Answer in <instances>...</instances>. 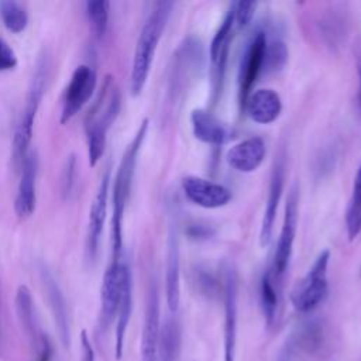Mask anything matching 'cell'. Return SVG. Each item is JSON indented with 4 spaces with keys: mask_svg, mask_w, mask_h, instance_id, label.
<instances>
[{
    "mask_svg": "<svg viewBox=\"0 0 361 361\" xmlns=\"http://www.w3.org/2000/svg\"><path fill=\"white\" fill-rule=\"evenodd\" d=\"M190 126L196 140L213 147L228 142L234 135L233 128L207 109L192 110Z\"/></svg>",
    "mask_w": 361,
    "mask_h": 361,
    "instance_id": "obj_20",
    "label": "cell"
},
{
    "mask_svg": "<svg viewBox=\"0 0 361 361\" xmlns=\"http://www.w3.org/2000/svg\"><path fill=\"white\" fill-rule=\"evenodd\" d=\"M165 300L168 310L172 314L176 313L180 303V250L176 220L173 217L169 220L166 237Z\"/></svg>",
    "mask_w": 361,
    "mask_h": 361,
    "instance_id": "obj_17",
    "label": "cell"
},
{
    "mask_svg": "<svg viewBox=\"0 0 361 361\" xmlns=\"http://www.w3.org/2000/svg\"><path fill=\"white\" fill-rule=\"evenodd\" d=\"M203 45L195 37L185 38L173 52L165 96V103L169 109H176L195 78L199 76L203 66Z\"/></svg>",
    "mask_w": 361,
    "mask_h": 361,
    "instance_id": "obj_5",
    "label": "cell"
},
{
    "mask_svg": "<svg viewBox=\"0 0 361 361\" xmlns=\"http://www.w3.org/2000/svg\"><path fill=\"white\" fill-rule=\"evenodd\" d=\"M320 326L316 323H306L286 340L278 361H295L302 354H312L320 345Z\"/></svg>",
    "mask_w": 361,
    "mask_h": 361,
    "instance_id": "obj_26",
    "label": "cell"
},
{
    "mask_svg": "<svg viewBox=\"0 0 361 361\" xmlns=\"http://www.w3.org/2000/svg\"><path fill=\"white\" fill-rule=\"evenodd\" d=\"M85 6L92 31L97 38H102L109 27L110 3L106 0H89Z\"/></svg>",
    "mask_w": 361,
    "mask_h": 361,
    "instance_id": "obj_31",
    "label": "cell"
},
{
    "mask_svg": "<svg viewBox=\"0 0 361 361\" xmlns=\"http://www.w3.org/2000/svg\"><path fill=\"white\" fill-rule=\"evenodd\" d=\"M223 361H235L237 320H238V279L233 267L227 265L223 278Z\"/></svg>",
    "mask_w": 361,
    "mask_h": 361,
    "instance_id": "obj_12",
    "label": "cell"
},
{
    "mask_svg": "<svg viewBox=\"0 0 361 361\" xmlns=\"http://www.w3.org/2000/svg\"><path fill=\"white\" fill-rule=\"evenodd\" d=\"M17 62L18 61L14 49L3 38H0V72L14 69Z\"/></svg>",
    "mask_w": 361,
    "mask_h": 361,
    "instance_id": "obj_35",
    "label": "cell"
},
{
    "mask_svg": "<svg viewBox=\"0 0 361 361\" xmlns=\"http://www.w3.org/2000/svg\"><path fill=\"white\" fill-rule=\"evenodd\" d=\"M110 182H111V169H110V166H107L100 178L94 197H93L90 209H89L86 250H87V255L92 261L97 255L99 243H100V237H102L106 216H107V200H109Z\"/></svg>",
    "mask_w": 361,
    "mask_h": 361,
    "instance_id": "obj_18",
    "label": "cell"
},
{
    "mask_svg": "<svg viewBox=\"0 0 361 361\" xmlns=\"http://www.w3.org/2000/svg\"><path fill=\"white\" fill-rule=\"evenodd\" d=\"M285 175H286V159H285V154L279 152L275 157L272 164L269 185H268V196H267L265 209H264L261 227H259V244L262 247H267L272 238L276 212H278V206H279L283 186H285Z\"/></svg>",
    "mask_w": 361,
    "mask_h": 361,
    "instance_id": "obj_16",
    "label": "cell"
},
{
    "mask_svg": "<svg viewBox=\"0 0 361 361\" xmlns=\"http://www.w3.org/2000/svg\"><path fill=\"white\" fill-rule=\"evenodd\" d=\"M343 4H324L322 10L313 16L310 25L313 35L326 48L336 51L340 48L348 35V17Z\"/></svg>",
    "mask_w": 361,
    "mask_h": 361,
    "instance_id": "obj_11",
    "label": "cell"
},
{
    "mask_svg": "<svg viewBox=\"0 0 361 361\" xmlns=\"http://www.w3.org/2000/svg\"><path fill=\"white\" fill-rule=\"evenodd\" d=\"M124 258L113 259L104 271L103 282L100 288V313H99V330L106 333L113 322L116 320L117 307L121 295L123 285V269H124Z\"/></svg>",
    "mask_w": 361,
    "mask_h": 361,
    "instance_id": "obj_14",
    "label": "cell"
},
{
    "mask_svg": "<svg viewBox=\"0 0 361 361\" xmlns=\"http://www.w3.org/2000/svg\"><path fill=\"white\" fill-rule=\"evenodd\" d=\"M243 113L257 124H271L282 113V99L274 89H257L248 96Z\"/></svg>",
    "mask_w": 361,
    "mask_h": 361,
    "instance_id": "obj_23",
    "label": "cell"
},
{
    "mask_svg": "<svg viewBox=\"0 0 361 361\" xmlns=\"http://www.w3.org/2000/svg\"><path fill=\"white\" fill-rule=\"evenodd\" d=\"M0 17L4 27L14 32H23L28 24V14L25 8L14 0H1L0 1Z\"/></svg>",
    "mask_w": 361,
    "mask_h": 361,
    "instance_id": "obj_30",
    "label": "cell"
},
{
    "mask_svg": "<svg viewBox=\"0 0 361 361\" xmlns=\"http://www.w3.org/2000/svg\"><path fill=\"white\" fill-rule=\"evenodd\" d=\"M180 326L175 316H168L161 324L157 361H179Z\"/></svg>",
    "mask_w": 361,
    "mask_h": 361,
    "instance_id": "obj_28",
    "label": "cell"
},
{
    "mask_svg": "<svg viewBox=\"0 0 361 361\" xmlns=\"http://www.w3.org/2000/svg\"><path fill=\"white\" fill-rule=\"evenodd\" d=\"M360 274H361V269H360Z\"/></svg>",
    "mask_w": 361,
    "mask_h": 361,
    "instance_id": "obj_38",
    "label": "cell"
},
{
    "mask_svg": "<svg viewBox=\"0 0 361 361\" xmlns=\"http://www.w3.org/2000/svg\"><path fill=\"white\" fill-rule=\"evenodd\" d=\"M75 178H76V157L75 154H69L65 159L62 175H61V190L65 199L69 197V195L73 190Z\"/></svg>",
    "mask_w": 361,
    "mask_h": 361,
    "instance_id": "obj_33",
    "label": "cell"
},
{
    "mask_svg": "<svg viewBox=\"0 0 361 361\" xmlns=\"http://www.w3.org/2000/svg\"><path fill=\"white\" fill-rule=\"evenodd\" d=\"M41 278H42V283H44V288L47 292L51 312L54 314L55 326L59 333V338L63 345H68L69 344V319H68V309H66V302H65L63 293H62L55 276L45 265L41 267Z\"/></svg>",
    "mask_w": 361,
    "mask_h": 361,
    "instance_id": "obj_24",
    "label": "cell"
},
{
    "mask_svg": "<svg viewBox=\"0 0 361 361\" xmlns=\"http://www.w3.org/2000/svg\"><path fill=\"white\" fill-rule=\"evenodd\" d=\"M173 6V1H155L141 27L130 72V93L134 97L141 94L145 87L158 44L164 35Z\"/></svg>",
    "mask_w": 361,
    "mask_h": 361,
    "instance_id": "obj_2",
    "label": "cell"
},
{
    "mask_svg": "<svg viewBox=\"0 0 361 361\" xmlns=\"http://www.w3.org/2000/svg\"><path fill=\"white\" fill-rule=\"evenodd\" d=\"M120 107V90L114 82V78L107 75L85 117V133L90 166H96L103 157L107 142V131L116 121Z\"/></svg>",
    "mask_w": 361,
    "mask_h": 361,
    "instance_id": "obj_3",
    "label": "cell"
},
{
    "mask_svg": "<svg viewBox=\"0 0 361 361\" xmlns=\"http://www.w3.org/2000/svg\"><path fill=\"white\" fill-rule=\"evenodd\" d=\"M161 334L159 292L155 281H151L145 303V317L141 333V361H157Z\"/></svg>",
    "mask_w": 361,
    "mask_h": 361,
    "instance_id": "obj_19",
    "label": "cell"
},
{
    "mask_svg": "<svg viewBox=\"0 0 361 361\" xmlns=\"http://www.w3.org/2000/svg\"><path fill=\"white\" fill-rule=\"evenodd\" d=\"M257 7H258L257 1H237V3H233L234 25H237L238 28H245L251 23Z\"/></svg>",
    "mask_w": 361,
    "mask_h": 361,
    "instance_id": "obj_34",
    "label": "cell"
},
{
    "mask_svg": "<svg viewBox=\"0 0 361 361\" xmlns=\"http://www.w3.org/2000/svg\"><path fill=\"white\" fill-rule=\"evenodd\" d=\"M48 76H49V59L47 55H42L37 61L35 72L30 82L25 103L14 131L13 147H11V161L16 169H21V165L27 154L30 152V142L32 140L34 123H35V117H37L42 96L45 93Z\"/></svg>",
    "mask_w": 361,
    "mask_h": 361,
    "instance_id": "obj_4",
    "label": "cell"
},
{
    "mask_svg": "<svg viewBox=\"0 0 361 361\" xmlns=\"http://www.w3.org/2000/svg\"><path fill=\"white\" fill-rule=\"evenodd\" d=\"M233 30H234V11L231 4L224 18L221 20L216 34L213 35L209 47V78H210L212 104H216L219 102L224 87L228 54H230V47L233 39Z\"/></svg>",
    "mask_w": 361,
    "mask_h": 361,
    "instance_id": "obj_7",
    "label": "cell"
},
{
    "mask_svg": "<svg viewBox=\"0 0 361 361\" xmlns=\"http://www.w3.org/2000/svg\"><path fill=\"white\" fill-rule=\"evenodd\" d=\"M345 230L350 241L361 234V164L354 176L351 196L345 210Z\"/></svg>",
    "mask_w": 361,
    "mask_h": 361,
    "instance_id": "obj_29",
    "label": "cell"
},
{
    "mask_svg": "<svg viewBox=\"0 0 361 361\" xmlns=\"http://www.w3.org/2000/svg\"><path fill=\"white\" fill-rule=\"evenodd\" d=\"M20 171L21 178L14 200V210L20 219H27L34 213L37 203L35 182L38 171V157L35 151H30L27 154Z\"/></svg>",
    "mask_w": 361,
    "mask_h": 361,
    "instance_id": "obj_22",
    "label": "cell"
},
{
    "mask_svg": "<svg viewBox=\"0 0 361 361\" xmlns=\"http://www.w3.org/2000/svg\"><path fill=\"white\" fill-rule=\"evenodd\" d=\"M288 62V48L283 41L274 39L267 44L264 72L272 73L279 72Z\"/></svg>",
    "mask_w": 361,
    "mask_h": 361,
    "instance_id": "obj_32",
    "label": "cell"
},
{
    "mask_svg": "<svg viewBox=\"0 0 361 361\" xmlns=\"http://www.w3.org/2000/svg\"><path fill=\"white\" fill-rule=\"evenodd\" d=\"M131 312H133V275H131V268L126 261L124 269H123L121 295H120V302H118L117 314L114 320L116 322L114 354L117 360H120L124 353V340H126V333L128 329Z\"/></svg>",
    "mask_w": 361,
    "mask_h": 361,
    "instance_id": "obj_25",
    "label": "cell"
},
{
    "mask_svg": "<svg viewBox=\"0 0 361 361\" xmlns=\"http://www.w3.org/2000/svg\"><path fill=\"white\" fill-rule=\"evenodd\" d=\"M149 127V120L144 118L134 137L128 142L116 176L113 179V193H111V203H113V214H111V258L120 259L123 258V221H124V212L126 206L130 199L131 186L135 175V168L138 162V155L145 141L147 133Z\"/></svg>",
    "mask_w": 361,
    "mask_h": 361,
    "instance_id": "obj_1",
    "label": "cell"
},
{
    "mask_svg": "<svg viewBox=\"0 0 361 361\" xmlns=\"http://www.w3.org/2000/svg\"><path fill=\"white\" fill-rule=\"evenodd\" d=\"M281 288L282 286H279L272 278L269 268L265 269L259 282V302H261L262 313L268 327L274 326L278 319L279 303H281Z\"/></svg>",
    "mask_w": 361,
    "mask_h": 361,
    "instance_id": "obj_27",
    "label": "cell"
},
{
    "mask_svg": "<svg viewBox=\"0 0 361 361\" xmlns=\"http://www.w3.org/2000/svg\"><path fill=\"white\" fill-rule=\"evenodd\" d=\"M329 262L330 251H320L307 272L303 275L302 279L296 282V285L290 290L289 299L296 312L303 314L310 313L324 302L329 292Z\"/></svg>",
    "mask_w": 361,
    "mask_h": 361,
    "instance_id": "obj_6",
    "label": "cell"
},
{
    "mask_svg": "<svg viewBox=\"0 0 361 361\" xmlns=\"http://www.w3.org/2000/svg\"><path fill=\"white\" fill-rule=\"evenodd\" d=\"M298 204H299L298 190H296V188H292L286 197L282 226H281L279 237L276 241L272 265L269 267L272 278L275 279V282L279 286H282V282H283L285 274L289 268V262H290L292 252H293V243H295V237H296L298 217H299Z\"/></svg>",
    "mask_w": 361,
    "mask_h": 361,
    "instance_id": "obj_9",
    "label": "cell"
},
{
    "mask_svg": "<svg viewBox=\"0 0 361 361\" xmlns=\"http://www.w3.org/2000/svg\"><path fill=\"white\" fill-rule=\"evenodd\" d=\"M180 186L185 197L202 209H220L227 206L233 199L231 190L224 185L196 175L185 176Z\"/></svg>",
    "mask_w": 361,
    "mask_h": 361,
    "instance_id": "obj_15",
    "label": "cell"
},
{
    "mask_svg": "<svg viewBox=\"0 0 361 361\" xmlns=\"http://www.w3.org/2000/svg\"><path fill=\"white\" fill-rule=\"evenodd\" d=\"M97 83L96 71L89 65H79L66 86L61 111V124L71 121L90 100Z\"/></svg>",
    "mask_w": 361,
    "mask_h": 361,
    "instance_id": "obj_13",
    "label": "cell"
},
{
    "mask_svg": "<svg viewBox=\"0 0 361 361\" xmlns=\"http://www.w3.org/2000/svg\"><path fill=\"white\" fill-rule=\"evenodd\" d=\"M80 361H96L94 348L86 330L80 333Z\"/></svg>",
    "mask_w": 361,
    "mask_h": 361,
    "instance_id": "obj_36",
    "label": "cell"
},
{
    "mask_svg": "<svg viewBox=\"0 0 361 361\" xmlns=\"http://www.w3.org/2000/svg\"><path fill=\"white\" fill-rule=\"evenodd\" d=\"M16 312L21 329L30 341L35 361H52L54 345L48 334L38 323L34 300L27 285H20L17 289Z\"/></svg>",
    "mask_w": 361,
    "mask_h": 361,
    "instance_id": "obj_8",
    "label": "cell"
},
{
    "mask_svg": "<svg viewBox=\"0 0 361 361\" xmlns=\"http://www.w3.org/2000/svg\"><path fill=\"white\" fill-rule=\"evenodd\" d=\"M265 155V141L261 137H248L227 149L226 162L237 172L251 173L261 166Z\"/></svg>",
    "mask_w": 361,
    "mask_h": 361,
    "instance_id": "obj_21",
    "label": "cell"
},
{
    "mask_svg": "<svg viewBox=\"0 0 361 361\" xmlns=\"http://www.w3.org/2000/svg\"><path fill=\"white\" fill-rule=\"evenodd\" d=\"M354 55H355V66H357V73H358V106L361 109V38L357 41L355 48H354Z\"/></svg>",
    "mask_w": 361,
    "mask_h": 361,
    "instance_id": "obj_37",
    "label": "cell"
},
{
    "mask_svg": "<svg viewBox=\"0 0 361 361\" xmlns=\"http://www.w3.org/2000/svg\"><path fill=\"white\" fill-rule=\"evenodd\" d=\"M267 34L262 30H257L250 41L247 42L244 52L240 59L238 66V75H237V83H238V107L240 111H244L245 102L248 96L252 92L254 85L257 83V79L264 72V63H265V51H267Z\"/></svg>",
    "mask_w": 361,
    "mask_h": 361,
    "instance_id": "obj_10",
    "label": "cell"
}]
</instances>
